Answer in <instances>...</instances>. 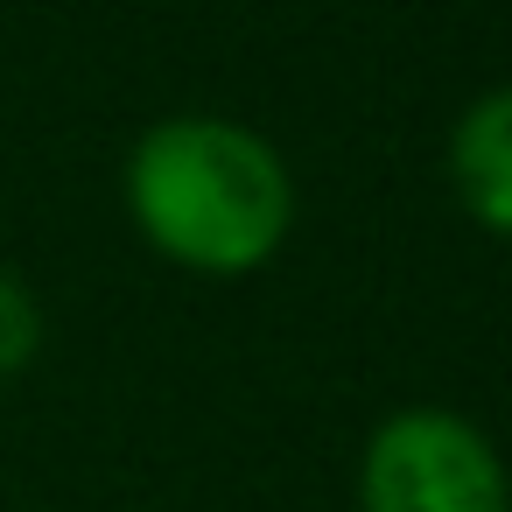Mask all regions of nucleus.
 <instances>
[{
  "mask_svg": "<svg viewBox=\"0 0 512 512\" xmlns=\"http://www.w3.org/2000/svg\"><path fill=\"white\" fill-rule=\"evenodd\" d=\"M43 302H36V288L15 274V267H0V379H15V372H29L36 365V351H43Z\"/></svg>",
  "mask_w": 512,
  "mask_h": 512,
  "instance_id": "obj_4",
  "label": "nucleus"
},
{
  "mask_svg": "<svg viewBox=\"0 0 512 512\" xmlns=\"http://www.w3.org/2000/svg\"><path fill=\"white\" fill-rule=\"evenodd\" d=\"M134 232L183 274L246 281L295 232L288 155L232 113H169L141 127L120 169Z\"/></svg>",
  "mask_w": 512,
  "mask_h": 512,
  "instance_id": "obj_1",
  "label": "nucleus"
},
{
  "mask_svg": "<svg viewBox=\"0 0 512 512\" xmlns=\"http://www.w3.org/2000/svg\"><path fill=\"white\" fill-rule=\"evenodd\" d=\"M358 512H512L505 449L456 407H393L351 470Z\"/></svg>",
  "mask_w": 512,
  "mask_h": 512,
  "instance_id": "obj_2",
  "label": "nucleus"
},
{
  "mask_svg": "<svg viewBox=\"0 0 512 512\" xmlns=\"http://www.w3.org/2000/svg\"><path fill=\"white\" fill-rule=\"evenodd\" d=\"M442 169H449L463 218L512 246V85H491L456 113Z\"/></svg>",
  "mask_w": 512,
  "mask_h": 512,
  "instance_id": "obj_3",
  "label": "nucleus"
}]
</instances>
